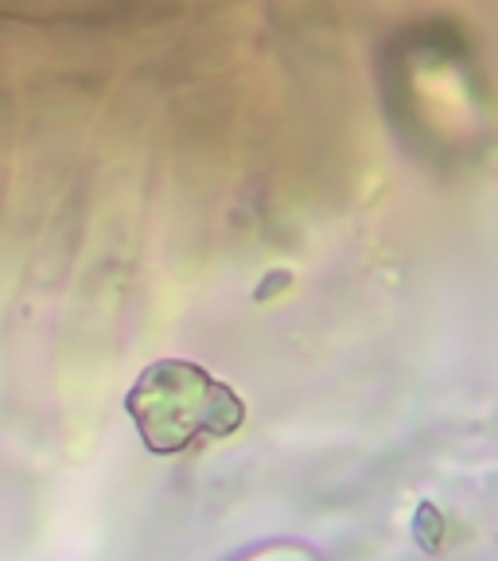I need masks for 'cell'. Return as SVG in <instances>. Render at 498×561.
Wrapping results in <instances>:
<instances>
[{
	"label": "cell",
	"mask_w": 498,
	"mask_h": 561,
	"mask_svg": "<svg viewBox=\"0 0 498 561\" xmlns=\"http://www.w3.org/2000/svg\"><path fill=\"white\" fill-rule=\"evenodd\" d=\"M125 413L152 456H179L234 437L245 425V398L202 363L167 355L137 375Z\"/></svg>",
	"instance_id": "6da1fadb"
}]
</instances>
